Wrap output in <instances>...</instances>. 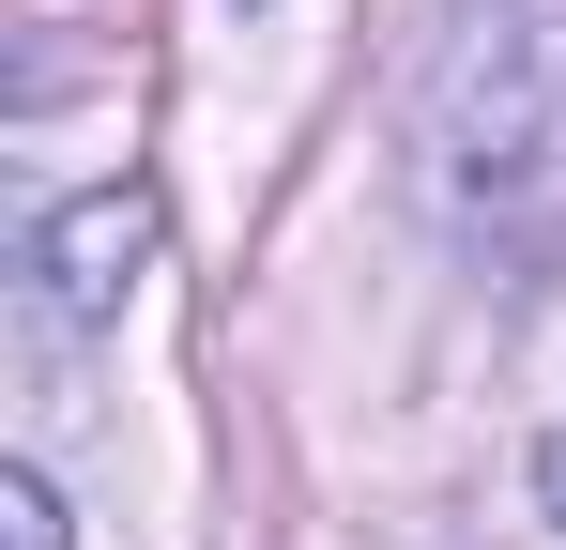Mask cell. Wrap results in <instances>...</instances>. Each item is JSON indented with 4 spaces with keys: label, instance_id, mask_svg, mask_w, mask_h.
<instances>
[{
    "label": "cell",
    "instance_id": "1",
    "mask_svg": "<svg viewBox=\"0 0 566 550\" xmlns=\"http://www.w3.org/2000/svg\"><path fill=\"white\" fill-rule=\"evenodd\" d=\"M413 138H429V199L474 245H552L566 230V0H444Z\"/></svg>",
    "mask_w": 566,
    "mask_h": 550
},
{
    "label": "cell",
    "instance_id": "4",
    "mask_svg": "<svg viewBox=\"0 0 566 550\" xmlns=\"http://www.w3.org/2000/svg\"><path fill=\"white\" fill-rule=\"evenodd\" d=\"M536 489H552V520H566V444H552V458H536Z\"/></svg>",
    "mask_w": 566,
    "mask_h": 550
},
{
    "label": "cell",
    "instance_id": "3",
    "mask_svg": "<svg viewBox=\"0 0 566 550\" xmlns=\"http://www.w3.org/2000/svg\"><path fill=\"white\" fill-rule=\"evenodd\" d=\"M0 536H15V550H62V505H46V474H0Z\"/></svg>",
    "mask_w": 566,
    "mask_h": 550
},
{
    "label": "cell",
    "instance_id": "2",
    "mask_svg": "<svg viewBox=\"0 0 566 550\" xmlns=\"http://www.w3.org/2000/svg\"><path fill=\"white\" fill-rule=\"evenodd\" d=\"M138 261H154V199H138V183L62 199V214L31 230V261H15V337H31L46 367L93 352L107 321H123V290H138Z\"/></svg>",
    "mask_w": 566,
    "mask_h": 550
}]
</instances>
